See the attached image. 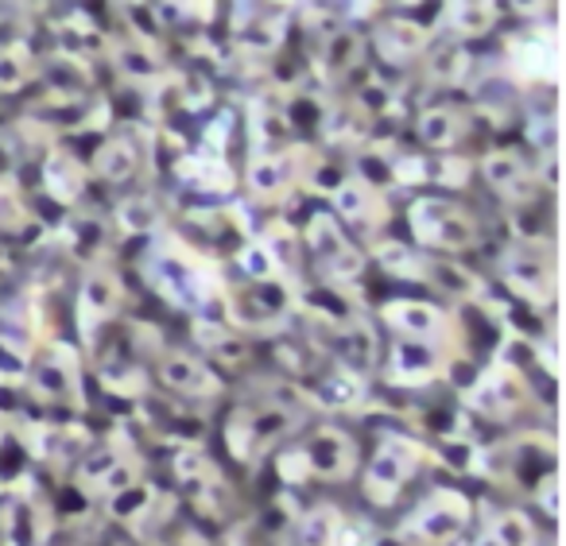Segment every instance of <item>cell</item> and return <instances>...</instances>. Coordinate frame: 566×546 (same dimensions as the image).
Here are the masks:
<instances>
[{
    "label": "cell",
    "mask_w": 566,
    "mask_h": 546,
    "mask_svg": "<svg viewBox=\"0 0 566 546\" xmlns=\"http://www.w3.org/2000/svg\"><path fill=\"white\" fill-rule=\"evenodd\" d=\"M144 272H148L151 287H156L167 303L179 306V311H190V314L206 311V306L226 291L218 280V272H213L195 249L175 241V237H164V241L151 244Z\"/></svg>",
    "instance_id": "6da1fadb"
},
{
    "label": "cell",
    "mask_w": 566,
    "mask_h": 546,
    "mask_svg": "<svg viewBox=\"0 0 566 546\" xmlns=\"http://www.w3.org/2000/svg\"><path fill=\"white\" fill-rule=\"evenodd\" d=\"M473 504L458 489H434L427 500H419L403 523L396 527V538L403 546H450L470 527Z\"/></svg>",
    "instance_id": "7a4b0ae2"
},
{
    "label": "cell",
    "mask_w": 566,
    "mask_h": 546,
    "mask_svg": "<svg viewBox=\"0 0 566 546\" xmlns=\"http://www.w3.org/2000/svg\"><path fill=\"white\" fill-rule=\"evenodd\" d=\"M411 233L423 249H442V252H462L478 241V221L470 210L447 202V198H419L408 210Z\"/></svg>",
    "instance_id": "3957f363"
},
{
    "label": "cell",
    "mask_w": 566,
    "mask_h": 546,
    "mask_svg": "<svg viewBox=\"0 0 566 546\" xmlns=\"http://www.w3.org/2000/svg\"><path fill=\"white\" fill-rule=\"evenodd\" d=\"M419 461H423V450H419L416 438H408V434L380 438L369 473H365V492H369L373 504H380V507L392 504V500L403 492V484L416 476Z\"/></svg>",
    "instance_id": "277c9868"
},
{
    "label": "cell",
    "mask_w": 566,
    "mask_h": 546,
    "mask_svg": "<svg viewBox=\"0 0 566 546\" xmlns=\"http://www.w3.org/2000/svg\"><path fill=\"white\" fill-rule=\"evenodd\" d=\"M307 249L315 256L318 272L331 283H354L365 267V256L357 252V244L346 237L342 221L334 213H311L307 221Z\"/></svg>",
    "instance_id": "5b68a950"
},
{
    "label": "cell",
    "mask_w": 566,
    "mask_h": 546,
    "mask_svg": "<svg viewBox=\"0 0 566 546\" xmlns=\"http://www.w3.org/2000/svg\"><path fill=\"white\" fill-rule=\"evenodd\" d=\"M28 380H32L35 399L59 407H82V376L78 357L66 345H48L40 357L28 365Z\"/></svg>",
    "instance_id": "8992f818"
},
{
    "label": "cell",
    "mask_w": 566,
    "mask_h": 546,
    "mask_svg": "<svg viewBox=\"0 0 566 546\" xmlns=\"http://www.w3.org/2000/svg\"><path fill=\"white\" fill-rule=\"evenodd\" d=\"M527 396H532V391H527V380L516 365L485 368V372L465 388V399H470L473 411L485 414V419H493V422L512 419V414L527 403Z\"/></svg>",
    "instance_id": "52a82bcc"
},
{
    "label": "cell",
    "mask_w": 566,
    "mask_h": 546,
    "mask_svg": "<svg viewBox=\"0 0 566 546\" xmlns=\"http://www.w3.org/2000/svg\"><path fill=\"white\" fill-rule=\"evenodd\" d=\"M229 303V318L249 329H280L292 314V295L283 291L280 280L272 283H244V287L221 291Z\"/></svg>",
    "instance_id": "ba28073f"
},
{
    "label": "cell",
    "mask_w": 566,
    "mask_h": 546,
    "mask_svg": "<svg viewBox=\"0 0 566 546\" xmlns=\"http://www.w3.org/2000/svg\"><path fill=\"white\" fill-rule=\"evenodd\" d=\"M292 427H295V414L287 411V407L268 403V407H256V411H237L226 430V438H229V450H233L237 458L256 461L275 438H283Z\"/></svg>",
    "instance_id": "9c48e42d"
},
{
    "label": "cell",
    "mask_w": 566,
    "mask_h": 546,
    "mask_svg": "<svg viewBox=\"0 0 566 546\" xmlns=\"http://www.w3.org/2000/svg\"><path fill=\"white\" fill-rule=\"evenodd\" d=\"M501 272L504 283L532 306H547L555 298V264H551V256L539 244H516V249H509V256L501 260Z\"/></svg>",
    "instance_id": "30bf717a"
},
{
    "label": "cell",
    "mask_w": 566,
    "mask_h": 546,
    "mask_svg": "<svg viewBox=\"0 0 566 546\" xmlns=\"http://www.w3.org/2000/svg\"><path fill=\"white\" fill-rule=\"evenodd\" d=\"M51 535V512L43 492L20 489L9 492V504L0 512V543L4 546H43Z\"/></svg>",
    "instance_id": "8fae6325"
},
{
    "label": "cell",
    "mask_w": 566,
    "mask_h": 546,
    "mask_svg": "<svg viewBox=\"0 0 566 546\" xmlns=\"http://www.w3.org/2000/svg\"><path fill=\"white\" fill-rule=\"evenodd\" d=\"M447 368H450V357L442 345L400 337V342L392 345V357H388V384H396V388H427V384L439 380Z\"/></svg>",
    "instance_id": "7c38bea8"
},
{
    "label": "cell",
    "mask_w": 566,
    "mask_h": 546,
    "mask_svg": "<svg viewBox=\"0 0 566 546\" xmlns=\"http://www.w3.org/2000/svg\"><path fill=\"white\" fill-rule=\"evenodd\" d=\"M20 434H24L28 450L35 453L48 465L63 469L71 461H78L90 450V430L78 422H20Z\"/></svg>",
    "instance_id": "4fadbf2b"
},
{
    "label": "cell",
    "mask_w": 566,
    "mask_h": 546,
    "mask_svg": "<svg viewBox=\"0 0 566 546\" xmlns=\"http://www.w3.org/2000/svg\"><path fill=\"white\" fill-rule=\"evenodd\" d=\"M307 473L318 481H346L357 469V445L349 434H342L338 427H323L318 434L307 438V445H300Z\"/></svg>",
    "instance_id": "5bb4252c"
},
{
    "label": "cell",
    "mask_w": 566,
    "mask_h": 546,
    "mask_svg": "<svg viewBox=\"0 0 566 546\" xmlns=\"http://www.w3.org/2000/svg\"><path fill=\"white\" fill-rule=\"evenodd\" d=\"M78 481L86 484V489L102 492V496H113V492H120V489H128V484L140 481V465H136L133 450H125L120 442H109L82 461Z\"/></svg>",
    "instance_id": "9a60e30c"
},
{
    "label": "cell",
    "mask_w": 566,
    "mask_h": 546,
    "mask_svg": "<svg viewBox=\"0 0 566 546\" xmlns=\"http://www.w3.org/2000/svg\"><path fill=\"white\" fill-rule=\"evenodd\" d=\"M303 156L307 151H264V156H252L249 164V190L260 202H272V198L287 195L292 187H300L303 179Z\"/></svg>",
    "instance_id": "2e32d148"
},
{
    "label": "cell",
    "mask_w": 566,
    "mask_h": 546,
    "mask_svg": "<svg viewBox=\"0 0 566 546\" xmlns=\"http://www.w3.org/2000/svg\"><path fill=\"white\" fill-rule=\"evenodd\" d=\"M509 59H512V71L520 78H543V82H555L558 78V32L555 28H532V32L516 35L509 43Z\"/></svg>",
    "instance_id": "e0dca14e"
},
{
    "label": "cell",
    "mask_w": 566,
    "mask_h": 546,
    "mask_svg": "<svg viewBox=\"0 0 566 546\" xmlns=\"http://www.w3.org/2000/svg\"><path fill=\"white\" fill-rule=\"evenodd\" d=\"M385 322L396 329L400 337H411V342H434L442 345L450 329V318L439 311L434 303H423V298H392L385 306Z\"/></svg>",
    "instance_id": "ac0fdd59"
},
{
    "label": "cell",
    "mask_w": 566,
    "mask_h": 546,
    "mask_svg": "<svg viewBox=\"0 0 566 546\" xmlns=\"http://www.w3.org/2000/svg\"><path fill=\"white\" fill-rule=\"evenodd\" d=\"M481 171H485L489 187L512 206L532 202L535 190H539V175H535L532 164H527L524 156H516V151H489Z\"/></svg>",
    "instance_id": "d6986e66"
},
{
    "label": "cell",
    "mask_w": 566,
    "mask_h": 546,
    "mask_svg": "<svg viewBox=\"0 0 566 546\" xmlns=\"http://www.w3.org/2000/svg\"><path fill=\"white\" fill-rule=\"evenodd\" d=\"M331 195H334V210H338L349 225L380 229L388 221V206H385V198H380V190H373L369 182H361L357 175L338 179L331 187Z\"/></svg>",
    "instance_id": "ffe728a7"
},
{
    "label": "cell",
    "mask_w": 566,
    "mask_h": 546,
    "mask_svg": "<svg viewBox=\"0 0 566 546\" xmlns=\"http://www.w3.org/2000/svg\"><path fill=\"white\" fill-rule=\"evenodd\" d=\"M120 306V280L113 272H90L78 291V329L82 337H94Z\"/></svg>",
    "instance_id": "44dd1931"
},
{
    "label": "cell",
    "mask_w": 566,
    "mask_h": 546,
    "mask_svg": "<svg viewBox=\"0 0 566 546\" xmlns=\"http://www.w3.org/2000/svg\"><path fill=\"white\" fill-rule=\"evenodd\" d=\"M159 376H164V384L171 391H179V396H190V399H210L221 391L218 376L210 372V365H202L198 357H190V353H167L164 360H159Z\"/></svg>",
    "instance_id": "7402d4cb"
},
{
    "label": "cell",
    "mask_w": 566,
    "mask_h": 546,
    "mask_svg": "<svg viewBox=\"0 0 566 546\" xmlns=\"http://www.w3.org/2000/svg\"><path fill=\"white\" fill-rule=\"evenodd\" d=\"M427 48V28L416 24V20L392 17L385 24H377V55L392 66H403L411 59H419Z\"/></svg>",
    "instance_id": "603a6c76"
},
{
    "label": "cell",
    "mask_w": 566,
    "mask_h": 546,
    "mask_svg": "<svg viewBox=\"0 0 566 546\" xmlns=\"http://www.w3.org/2000/svg\"><path fill=\"white\" fill-rule=\"evenodd\" d=\"M43 190H48L55 202L71 206L82 198V187H86V171H82V164L71 156V151H51L48 159H43Z\"/></svg>",
    "instance_id": "cb8c5ba5"
},
{
    "label": "cell",
    "mask_w": 566,
    "mask_h": 546,
    "mask_svg": "<svg viewBox=\"0 0 566 546\" xmlns=\"http://www.w3.org/2000/svg\"><path fill=\"white\" fill-rule=\"evenodd\" d=\"M182 182H190L195 190H206V195H229L233 190V171L221 156L213 151H198V156H187L179 164Z\"/></svg>",
    "instance_id": "d4e9b609"
},
{
    "label": "cell",
    "mask_w": 566,
    "mask_h": 546,
    "mask_svg": "<svg viewBox=\"0 0 566 546\" xmlns=\"http://www.w3.org/2000/svg\"><path fill=\"white\" fill-rule=\"evenodd\" d=\"M365 399V380L346 368H334L323 380L315 384V403L326 407V411H349Z\"/></svg>",
    "instance_id": "484cf974"
},
{
    "label": "cell",
    "mask_w": 566,
    "mask_h": 546,
    "mask_svg": "<svg viewBox=\"0 0 566 546\" xmlns=\"http://www.w3.org/2000/svg\"><path fill=\"white\" fill-rule=\"evenodd\" d=\"M43 78H48L51 94L59 97H78L90 90V82H94V74H90L86 59H74V55H55L43 63Z\"/></svg>",
    "instance_id": "4316f807"
},
{
    "label": "cell",
    "mask_w": 566,
    "mask_h": 546,
    "mask_svg": "<svg viewBox=\"0 0 566 546\" xmlns=\"http://www.w3.org/2000/svg\"><path fill=\"white\" fill-rule=\"evenodd\" d=\"M416 133L427 148L447 151L465 136V120H462V113H454V109H427L423 117H419Z\"/></svg>",
    "instance_id": "83f0119b"
},
{
    "label": "cell",
    "mask_w": 566,
    "mask_h": 546,
    "mask_svg": "<svg viewBox=\"0 0 566 546\" xmlns=\"http://www.w3.org/2000/svg\"><path fill=\"white\" fill-rule=\"evenodd\" d=\"M442 20H447L450 32L462 35V40H478V35H485L489 28L496 24V9L485 4V0H458V4H450V9L442 12Z\"/></svg>",
    "instance_id": "f1b7e54d"
},
{
    "label": "cell",
    "mask_w": 566,
    "mask_h": 546,
    "mask_svg": "<svg viewBox=\"0 0 566 546\" xmlns=\"http://www.w3.org/2000/svg\"><path fill=\"white\" fill-rule=\"evenodd\" d=\"M338 357H342L338 368L361 376V380H365V372H373V360H377V342H373V329L365 326V322H349L346 334H342Z\"/></svg>",
    "instance_id": "f546056e"
},
{
    "label": "cell",
    "mask_w": 566,
    "mask_h": 546,
    "mask_svg": "<svg viewBox=\"0 0 566 546\" xmlns=\"http://www.w3.org/2000/svg\"><path fill=\"white\" fill-rule=\"evenodd\" d=\"M40 74V63L28 43H0V94H17Z\"/></svg>",
    "instance_id": "4dcf8cb0"
},
{
    "label": "cell",
    "mask_w": 566,
    "mask_h": 546,
    "mask_svg": "<svg viewBox=\"0 0 566 546\" xmlns=\"http://www.w3.org/2000/svg\"><path fill=\"white\" fill-rule=\"evenodd\" d=\"M94 167L105 182H128L136 175V167H140V151H136V144L125 140V136H113L109 144L97 148Z\"/></svg>",
    "instance_id": "1f68e13d"
},
{
    "label": "cell",
    "mask_w": 566,
    "mask_h": 546,
    "mask_svg": "<svg viewBox=\"0 0 566 546\" xmlns=\"http://www.w3.org/2000/svg\"><path fill=\"white\" fill-rule=\"evenodd\" d=\"M156 496H159V492L151 489L148 481H136V484H128V489H120V492H113V496H105V507H109L113 519H120V523H128V527H136V523L144 519V512H148V507L156 504Z\"/></svg>",
    "instance_id": "d6a6232c"
},
{
    "label": "cell",
    "mask_w": 566,
    "mask_h": 546,
    "mask_svg": "<svg viewBox=\"0 0 566 546\" xmlns=\"http://www.w3.org/2000/svg\"><path fill=\"white\" fill-rule=\"evenodd\" d=\"M338 523H342L338 507L318 504V507H311L300 523H295V538H300V546H334V531H338Z\"/></svg>",
    "instance_id": "836d02e7"
},
{
    "label": "cell",
    "mask_w": 566,
    "mask_h": 546,
    "mask_svg": "<svg viewBox=\"0 0 566 546\" xmlns=\"http://www.w3.org/2000/svg\"><path fill=\"white\" fill-rule=\"evenodd\" d=\"M489 546H535V527L527 515L520 512H501L485 531Z\"/></svg>",
    "instance_id": "e575fe53"
},
{
    "label": "cell",
    "mask_w": 566,
    "mask_h": 546,
    "mask_svg": "<svg viewBox=\"0 0 566 546\" xmlns=\"http://www.w3.org/2000/svg\"><path fill=\"white\" fill-rule=\"evenodd\" d=\"M377 264L388 275H400V280H423L427 275V260L419 252H411L408 244H396V241L377 244Z\"/></svg>",
    "instance_id": "d590c367"
},
{
    "label": "cell",
    "mask_w": 566,
    "mask_h": 546,
    "mask_svg": "<svg viewBox=\"0 0 566 546\" xmlns=\"http://www.w3.org/2000/svg\"><path fill=\"white\" fill-rule=\"evenodd\" d=\"M260 244H264V252L272 256V264H275V272H280V275L287 272V267H292V272L300 267V252H295V233L287 225H283V221H280V225L268 229V233L260 237Z\"/></svg>",
    "instance_id": "8d00e7d4"
},
{
    "label": "cell",
    "mask_w": 566,
    "mask_h": 546,
    "mask_svg": "<svg viewBox=\"0 0 566 546\" xmlns=\"http://www.w3.org/2000/svg\"><path fill=\"white\" fill-rule=\"evenodd\" d=\"M117 59H120V71H125L128 78H136V82L159 78V71H164V66H159V55L144 40H133L128 48H120Z\"/></svg>",
    "instance_id": "74e56055"
},
{
    "label": "cell",
    "mask_w": 566,
    "mask_h": 546,
    "mask_svg": "<svg viewBox=\"0 0 566 546\" xmlns=\"http://www.w3.org/2000/svg\"><path fill=\"white\" fill-rule=\"evenodd\" d=\"M357 59V35L354 32H331L323 43V71L331 74V78H338V74H346L349 66H354Z\"/></svg>",
    "instance_id": "f35d334b"
},
{
    "label": "cell",
    "mask_w": 566,
    "mask_h": 546,
    "mask_svg": "<svg viewBox=\"0 0 566 546\" xmlns=\"http://www.w3.org/2000/svg\"><path fill=\"white\" fill-rule=\"evenodd\" d=\"M427 275H431V283L434 287H442L447 295H454V298H473L478 295V280H473L465 267H458V264H431L427 260ZM423 275V280H427Z\"/></svg>",
    "instance_id": "ab89813d"
},
{
    "label": "cell",
    "mask_w": 566,
    "mask_h": 546,
    "mask_svg": "<svg viewBox=\"0 0 566 546\" xmlns=\"http://www.w3.org/2000/svg\"><path fill=\"white\" fill-rule=\"evenodd\" d=\"M117 221H120V229H128V233H156L159 210L148 195H136V198H128V202H120Z\"/></svg>",
    "instance_id": "60d3db41"
},
{
    "label": "cell",
    "mask_w": 566,
    "mask_h": 546,
    "mask_svg": "<svg viewBox=\"0 0 566 546\" xmlns=\"http://www.w3.org/2000/svg\"><path fill=\"white\" fill-rule=\"evenodd\" d=\"M237 264H241L244 272V283H272L280 280V272H275L272 256L264 252V244L260 241H249L241 252H237Z\"/></svg>",
    "instance_id": "b9f144b4"
},
{
    "label": "cell",
    "mask_w": 566,
    "mask_h": 546,
    "mask_svg": "<svg viewBox=\"0 0 566 546\" xmlns=\"http://www.w3.org/2000/svg\"><path fill=\"white\" fill-rule=\"evenodd\" d=\"M102 384L113 391H120V396H140L144 391V376L136 365H128V360H105L102 365Z\"/></svg>",
    "instance_id": "7bdbcfd3"
},
{
    "label": "cell",
    "mask_w": 566,
    "mask_h": 546,
    "mask_svg": "<svg viewBox=\"0 0 566 546\" xmlns=\"http://www.w3.org/2000/svg\"><path fill=\"white\" fill-rule=\"evenodd\" d=\"M28 225V206L20 198L17 182L0 179V229H24Z\"/></svg>",
    "instance_id": "ee69618b"
},
{
    "label": "cell",
    "mask_w": 566,
    "mask_h": 546,
    "mask_svg": "<svg viewBox=\"0 0 566 546\" xmlns=\"http://www.w3.org/2000/svg\"><path fill=\"white\" fill-rule=\"evenodd\" d=\"M28 365H32V349H20V345H12V342L0 337V380L24 384Z\"/></svg>",
    "instance_id": "f6af8a7d"
},
{
    "label": "cell",
    "mask_w": 566,
    "mask_h": 546,
    "mask_svg": "<svg viewBox=\"0 0 566 546\" xmlns=\"http://www.w3.org/2000/svg\"><path fill=\"white\" fill-rule=\"evenodd\" d=\"M377 543V531L369 519H357V515H342L338 531H334V546H373Z\"/></svg>",
    "instance_id": "bcb514c9"
},
{
    "label": "cell",
    "mask_w": 566,
    "mask_h": 546,
    "mask_svg": "<svg viewBox=\"0 0 566 546\" xmlns=\"http://www.w3.org/2000/svg\"><path fill=\"white\" fill-rule=\"evenodd\" d=\"M229 546H283V538L272 527H264V523H241L229 535Z\"/></svg>",
    "instance_id": "7dc6e473"
},
{
    "label": "cell",
    "mask_w": 566,
    "mask_h": 546,
    "mask_svg": "<svg viewBox=\"0 0 566 546\" xmlns=\"http://www.w3.org/2000/svg\"><path fill=\"white\" fill-rule=\"evenodd\" d=\"M28 403H20V384L0 380V419H12V422H24Z\"/></svg>",
    "instance_id": "c3c4849f"
},
{
    "label": "cell",
    "mask_w": 566,
    "mask_h": 546,
    "mask_svg": "<svg viewBox=\"0 0 566 546\" xmlns=\"http://www.w3.org/2000/svg\"><path fill=\"white\" fill-rule=\"evenodd\" d=\"M555 136H558L555 117H547V120H532V140H535V148H539L547 159H555Z\"/></svg>",
    "instance_id": "681fc988"
},
{
    "label": "cell",
    "mask_w": 566,
    "mask_h": 546,
    "mask_svg": "<svg viewBox=\"0 0 566 546\" xmlns=\"http://www.w3.org/2000/svg\"><path fill=\"white\" fill-rule=\"evenodd\" d=\"M280 476H283V481H292V484L311 481L307 461H303V453H300V450H287V453H283V458H280Z\"/></svg>",
    "instance_id": "f907efd6"
},
{
    "label": "cell",
    "mask_w": 566,
    "mask_h": 546,
    "mask_svg": "<svg viewBox=\"0 0 566 546\" xmlns=\"http://www.w3.org/2000/svg\"><path fill=\"white\" fill-rule=\"evenodd\" d=\"M535 496H539V504H543V512L551 515V519H555L558 515V476L555 473H547L539 481V489H535Z\"/></svg>",
    "instance_id": "816d5d0a"
},
{
    "label": "cell",
    "mask_w": 566,
    "mask_h": 546,
    "mask_svg": "<svg viewBox=\"0 0 566 546\" xmlns=\"http://www.w3.org/2000/svg\"><path fill=\"white\" fill-rule=\"evenodd\" d=\"M175 546H202V543H198V538H179Z\"/></svg>",
    "instance_id": "f5cc1de1"
}]
</instances>
